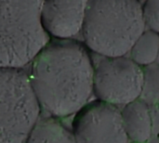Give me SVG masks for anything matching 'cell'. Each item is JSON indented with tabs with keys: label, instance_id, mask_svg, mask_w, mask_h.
Instances as JSON below:
<instances>
[{
	"label": "cell",
	"instance_id": "1",
	"mask_svg": "<svg viewBox=\"0 0 159 143\" xmlns=\"http://www.w3.org/2000/svg\"><path fill=\"white\" fill-rule=\"evenodd\" d=\"M88 48L73 39H55L32 62L33 87L54 118L75 114L93 93L95 65Z\"/></svg>",
	"mask_w": 159,
	"mask_h": 143
},
{
	"label": "cell",
	"instance_id": "2",
	"mask_svg": "<svg viewBox=\"0 0 159 143\" xmlns=\"http://www.w3.org/2000/svg\"><path fill=\"white\" fill-rule=\"evenodd\" d=\"M145 27L140 0H89L82 34L95 53L122 57L130 52Z\"/></svg>",
	"mask_w": 159,
	"mask_h": 143
},
{
	"label": "cell",
	"instance_id": "3",
	"mask_svg": "<svg viewBox=\"0 0 159 143\" xmlns=\"http://www.w3.org/2000/svg\"><path fill=\"white\" fill-rule=\"evenodd\" d=\"M44 0H1V68L33 62L50 42L42 20Z\"/></svg>",
	"mask_w": 159,
	"mask_h": 143
},
{
	"label": "cell",
	"instance_id": "4",
	"mask_svg": "<svg viewBox=\"0 0 159 143\" xmlns=\"http://www.w3.org/2000/svg\"><path fill=\"white\" fill-rule=\"evenodd\" d=\"M41 109L30 75L20 68H1L0 143L26 142Z\"/></svg>",
	"mask_w": 159,
	"mask_h": 143
},
{
	"label": "cell",
	"instance_id": "5",
	"mask_svg": "<svg viewBox=\"0 0 159 143\" xmlns=\"http://www.w3.org/2000/svg\"><path fill=\"white\" fill-rule=\"evenodd\" d=\"M144 86V71L131 58L104 57L95 65L93 93L99 101L124 107L140 99Z\"/></svg>",
	"mask_w": 159,
	"mask_h": 143
},
{
	"label": "cell",
	"instance_id": "6",
	"mask_svg": "<svg viewBox=\"0 0 159 143\" xmlns=\"http://www.w3.org/2000/svg\"><path fill=\"white\" fill-rule=\"evenodd\" d=\"M77 143H129L117 106L94 101L78 111L72 124Z\"/></svg>",
	"mask_w": 159,
	"mask_h": 143
},
{
	"label": "cell",
	"instance_id": "7",
	"mask_svg": "<svg viewBox=\"0 0 159 143\" xmlns=\"http://www.w3.org/2000/svg\"><path fill=\"white\" fill-rule=\"evenodd\" d=\"M89 0H44L42 20L55 39H72L82 32Z\"/></svg>",
	"mask_w": 159,
	"mask_h": 143
},
{
	"label": "cell",
	"instance_id": "8",
	"mask_svg": "<svg viewBox=\"0 0 159 143\" xmlns=\"http://www.w3.org/2000/svg\"><path fill=\"white\" fill-rule=\"evenodd\" d=\"M125 131L132 142L147 143L153 135V117L148 103L139 99L121 110Z\"/></svg>",
	"mask_w": 159,
	"mask_h": 143
},
{
	"label": "cell",
	"instance_id": "9",
	"mask_svg": "<svg viewBox=\"0 0 159 143\" xmlns=\"http://www.w3.org/2000/svg\"><path fill=\"white\" fill-rule=\"evenodd\" d=\"M25 143H77L72 131L57 118L40 120Z\"/></svg>",
	"mask_w": 159,
	"mask_h": 143
},
{
	"label": "cell",
	"instance_id": "10",
	"mask_svg": "<svg viewBox=\"0 0 159 143\" xmlns=\"http://www.w3.org/2000/svg\"><path fill=\"white\" fill-rule=\"evenodd\" d=\"M130 58L141 67H149L157 62L159 34L147 30L137 39L130 50Z\"/></svg>",
	"mask_w": 159,
	"mask_h": 143
},
{
	"label": "cell",
	"instance_id": "11",
	"mask_svg": "<svg viewBox=\"0 0 159 143\" xmlns=\"http://www.w3.org/2000/svg\"><path fill=\"white\" fill-rule=\"evenodd\" d=\"M143 13L146 27L159 34V0H146L143 5Z\"/></svg>",
	"mask_w": 159,
	"mask_h": 143
},
{
	"label": "cell",
	"instance_id": "12",
	"mask_svg": "<svg viewBox=\"0 0 159 143\" xmlns=\"http://www.w3.org/2000/svg\"><path fill=\"white\" fill-rule=\"evenodd\" d=\"M147 143H159V138H156V139H151Z\"/></svg>",
	"mask_w": 159,
	"mask_h": 143
},
{
	"label": "cell",
	"instance_id": "13",
	"mask_svg": "<svg viewBox=\"0 0 159 143\" xmlns=\"http://www.w3.org/2000/svg\"><path fill=\"white\" fill-rule=\"evenodd\" d=\"M157 63H158L159 64V57H158V60H157Z\"/></svg>",
	"mask_w": 159,
	"mask_h": 143
},
{
	"label": "cell",
	"instance_id": "14",
	"mask_svg": "<svg viewBox=\"0 0 159 143\" xmlns=\"http://www.w3.org/2000/svg\"><path fill=\"white\" fill-rule=\"evenodd\" d=\"M129 143H138V142H132V141H131V142H129Z\"/></svg>",
	"mask_w": 159,
	"mask_h": 143
},
{
	"label": "cell",
	"instance_id": "15",
	"mask_svg": "<svg viewBox=\"0 0 159 143\" xmlns=\"http://www.w3.org/2000/svg\"><path fill=\"white\" fill-rule=\"evenodd\" d=\"M140 1H141V0H140ZM144 1H146V0H144Z\"/></svg>",
	"mask_w": 159,
	"mask_h": 143
},
{
	"label": "cell",
	"instance_id": "16",
	"mask_svg": "<svg viewBox=\"0 0 159 143\" xmlns=\"http://www.w3.org/2000/svg\"><path fill=\"white\" fill-rule=\"evenodd\" d=\"M158 106H159V103H158Z\"/></svg>",
	"mask_w": 159,
	"mask_h": 143
}]
</instances>
